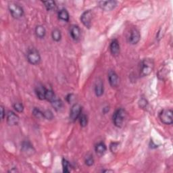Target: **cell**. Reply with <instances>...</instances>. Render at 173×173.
<instances>
[{"mask_svg": "<svg viewBox=\"0 0 173 173\" xmlns=\"http://www.w3.org/2000/svg\"><path fill=\"white\" fill-rule=\"evenodd\" d=\"M154 68V62L152 59H144L141 61L140 65V76L143 77H147L152 72Z\"/></svg>", "mask_w": 173, "mask_h": 173, "instance_id": "obj_1", "label": "cell"}, {"mask_svg": "<svg viewBox=\"0 0 173 173\" xmlns=\"http://www.w3.org/2000/svg\"><path fill=\"white\" fill-rule=\"evenodd\" d=\"M126 112L123 108L118 109L112 116V120L115 126L118 128H120L123 125L124 118H125Z\"/></svg>", "mask_w": 173, "mask_h": 173, "instance_id": "obj_2", "label": "cell"}, {"mask_svg": "<svg viewBox=\"0 0 173 173\" xmlns=\"http://www.w3.org/2000/svg\"><path fill=\"white\" fill-rule=\"evenodd\" d=\"M8 10L14 19H20L24 15V10L22 7H21L19 4H15V3H11L8 5Z\"/></svg>", "mask_w": 173, "mask_h": 173, "instance_id": "obj_3", "label": "cell"}, {"mask_svg": "<svg viewBox=\"0 0 173 173\" xmlns=\"http://www.w3.org/2000/svg\"><path fill=\"white\" fill-rule=\"evenodd\" d=\"M159 118L161 122L166 125H171L173 123L172 110L171 109H164L160 112Z\"/></svg>", "mask_w": 173, "mask_h": 173, "instance_id": "obj_4", "label": "cell"}, {"mask_svg": "<svg viewBox=\"0 0 173 173\" xmlns=\"http://www.w3.org/2000/svg\"><path fill=\"white\" fill-rule=\"evenodd\" d=\"M26 58L28 62L33 65H37L41 61L40 54L35 48L29 50L26 54Z\"/></svg>", "mask_w": 173, "mask_h": 173, "instance_id": "obj_5", "label": "cell"}, {"mask_svg": "<svg viewBox=\"0 0 173 173\" xmlns=\"http://www.w3.org/2000/svg\"><path fill=\"white\" fill-rule=\"evenodd\" d=\"M82 112V107L80 104H75L72 106L71 110L70 111V120L72 122H75L79 118Z\"/></svg>", "mask_w": 173, "mask_h": 173, "instance_id": "obj_6", "label": "cell"}, {"mask_svg": "<svg viewBox=\"0 0 173 173\" xmlns=\"http://www.w3.org/2000/svg\"><path fill=\"white\" fill-rule=\"evenodd\" d=\"M92 12L91 10H86L82 14L81 16V21L83 25L87 29H90L92 26Z\"/></svg>", "mask_w": 173, "mask_h": 173, "instance_id": "obj_7", "label": "cell"}, {"mask_svg": "<svg viewBox=\"0 0 173 173\" xmlns=\"http://www.w3.org/2000/svg\"><path fill=\"white\" fill-rule=\"evenodd\" d=\"M128 39L130 44L136 45L137 43H138L141 39V35L139 30L137 29H133L130 32Z\"/></svg>", "mask_w": 173, "mask_h": 173, "instance_id": "obj_8", "label": "cell"}, {"mask_svg": "<svg viewBox=\"0 0 173 173\" xmlns=\"http://www.w3.org/2000/svg\"><path fill=\"white\" fill-rule=\"evenodd\" d=\"M99 8L105 11H111L116 8L117 2L116 1H100L98 2Z\"/></svg>", "mask_w": 173, "mask_h": 173, "instance_id": "obj_9", "label": "cell"}, {"mask_svg": "<svg viewBox=\"0 0 173 173\" xmlns=\"http://www.w3.org/2000/svg\"><path fill=\"white\" fill-rule=\"evenodd\" d=\"M6 120L10 126L18 125L19 123V117L14 112L9 111L6 115Z\"/></svg>", "mask_w": 173, "mask_h": 173, "instance_id": "obj_10", "label": "cell"}, {"mask_svg": "<svg viewBox=\"0 0 173 173\" xmlns=\"http://www.w3.org/2000/svg\"><path fill=\"white\" fill-rule=\"evenodd\" d=\"M108 81L111 87H116L119 83L118 74L114 71H110L108 72Z\"/></svg>", "mask_w": 173, "mask_h": 173, "instance_id": "obj_11", "label": "cell"}, {"mask_svg": "<svg viewBox=\"0 0 173 173\" xmlns=\"http://www.w3.org/2000/svg\"><path fill=\"white\" fill-rule=\"evenodd\" d=\"M70 33L74 41H77L81 37V29L77 25H72L70 29Z\"/></svg>", "mask_w": 173, "mask_h": 173, "instance_id": "obj_12", "label": "cell"}, {"mask_svg": "<svg viewBox=\"0 0 173 173\" xmlns=\"http://www.w3.org/2000/svg\"><path fill=\"white\" fill-rule=\"evenodd\" d=\"M110 50L112 55L116 56H118L120 53V44L118 43V40L116 39H114L113 41L111 42L110 45Z\"/></svg>", "mask_w": 173, "mask_h": 173, "instance_id": "obj_13", "label": "cell"}, {"mask_svg": "<svg viewBox=\"0 0 173 173\" xmlns=\"http://www.w3.org/2000/svg\"><path fill=\"white\" fill-rule=\"evenodd\" d=\"M104 91V83L102 79H99L96 81L95 85V93L96 96L100 97L103 95Z\"/></svg>", "mask_w": 173, "mask_h": 173, "instance_id": "obj_14", "label": "cell"}, {"mask_svg": "<svg viewBox=\"0 0 173 173\" xmlns=\"http://www.w3.org/2000/svg\"><path fill=\"white\" fill-rule=\"evenodd\" d=\"M47 89L43 85H39L36 87L35 89V93L37 95V98L41 99L43 100L45 99V93H46Z\"/></svg>", "mask_w": 173, "mask_h": 173, "instance_id": "obj_15", "label": "cell"}, {"mask_svg": "<svg viewBox=\"0 0 173 173\" xmlns=\"http://www.w3.org/2000/svg\"><path fill=\"white\" fill-rule=\"evenodd\" d=\"M46 34V30L42 25H38L35 28V35L39 39H43Z\"/></svg>", "mask_w": 173, "mask_h": 173, "instance_id": "obj_16", "label": "cell"}, {"mask_svg": "<svg viewBox=\"0 0 173 173\" xmlns=\"http://www.w3.org/2000/svg\"><path fill=\"white\" fill-rule=\"evenodd\" d=\"M22 152L26 153L27 155H31L33 154L34 150H33V147L29 142H24L22 146Z\"/></svg>", "mask_w": 173, "mask_h": 173, "instance_id": "obj_17", "label": "cell"}, {"mask_svg": "<svg viewBox=\"0 0 173 173\" xmlns=\"http://www.w3.org/2000/svg\"><path fill=\"white\" fill-rule=\"evenodd\" d=\"M106 150H107V147H106V145H105L104 143L103 142L98 143L95 147V152L99 155L104 154L106 151Z\"/></svg>", "mask_w": 173, "mask_h": 173, "instance_id": "obj_18", "label": "cell"}, {"mask_svg": "<svg viewBox=\"0 0 173 173\" xmlns=\"http://www.w3.org/2000/svg\"><path fill=\"white\" fill-rule=\"evenodd\" d=\"M58 16L59 19L61 20L64 21V22H68L70 19V16L68 12V11L65 10V9H62V10H60L58 12Z\"/></svg>", "mask_w": 173, "mask_h": 173, "instance_id": "obj_19", "label": "cell"}, {"mask_svg": "<svg viewBox=\"0 0 173 173\" xmlns=\"http://www.w3.org/2000/svg\"><path fill=\"white\" fill-rule=\"evenodd\" d=\"M51 106H52V107L57 111L60 110L63 106V103L62 102V100L57 98H55L54 100H52V101L51 102Z\"/></svg>", "mask_w": 173, "mask_h": 173, "instance_id": "obj_20", "label": "cell"}, {"mask_svg": "<svg viewBox=\"0 0 173 173\" xmlns=\"http://www.w3.org/2000/svg\"><path fill=\"white\" fill-rule=\"evenodd\" d=\"M51 37H52L54 41H55L56 42H58L61 40L62 34L60 30L57 29L53 30L52 33H51Z\"/></svg>", "mask_w": 173, "mask_h": 173, "instance_id": "obj_21", "label": "cell"}, {"mask_svg": "<svg viewBox=\"0 0 173 173\" xmlns=\"http://www.w3.org/2000/svg\"><path fill=\"white\" fill-rule=\"evenodd\" d=\"M43 4L45 5V8L47 9V10L51 11L53 10L56 8V2L54 1H46V2H43Z\"/></svg>", "mask_w": 173, "mask_h": 173, "instance_id": "obj_22", "label": "cell"}, {"mask_svg": "<svg viewBox=\"0 0 173 173\" xmlns=\"http://www.w3.org/2000/svg\"><path fill=\"white\" fill-rule=\"evenodd\" d=\"M56 98L55 93L51 89H47L46 93H45V99L47 101H50V102Z\"/></svg>", "mask_w": 173, "mask_h": 173, "instance_id": "obj_23", "label": "cell"}, {"mask_svg": "<svg viewBox=\"0 0 173 173\" xmlns=\"http://www.w3.org/2000/svg\"><path fill=\"white\" fill-rule=\"evenodd\" d=\"M62 168H63V172H71V164L68 161L65 159L63 158L62 161Z\"/></svg>", "mask_w": 173, "mask_h": 173, "instance_id": "obj_24", "label": "cell"}, {"mask_svg": "<svg viewBox=\"0 0 173 173\" xmlns=\"http://www.w3.org/2000/svg\"><path fill=\"white\" fill-rule=\"evenodd\" d=\"M33 114L35 118H39V119H41V118H44V114L43 112L39 110V108H35L33 110Z\"/></svg>", "mask_w": 173, "mask_h": 173, "instance_id": "obj_25", "label": "cell"}, {"mask_svg": "<svg viewBox=\"0 0 173 173\" xmlns=\"http://www.w3.org/2000/svg\"><path fill=\"white\" fill-rule=\"evenodd\" d=\"M79 122L82 127H85L88 123V118L85 114H81L79 117Z\"/></svg>", "mask_w": 173, "mask_h": 173, "instance_id": "obj_26", "label": "cell"}, {"mask_svg": "<svg viewBox=\"0 0 173 173\" xmlns=\"http://www.w3.org/2000/svg\"><path fill=\"white\" fill-rule=\"evenodd\" d=\"M13 108L18 112H22L24 110V106L22 103L17 102L13 105Z\"/></svg>", "mask_w": 173, "mask_h": 173, "instance_id": "obj_27", "label": "cell"}, {"mask_svg": "<svg viewBox=\"0 0 173 173\" xmlns=\"http://www.w3.org/2000/svg\"><path fill=\"white\" fill-rule=\"evenodd\" d=\"M85 164L88 166H92L94 164V159L92 155H89V156H87L86 157L85 160Z\"/></svg>", "mask_w": 173, "mask_h": 173, "instance_id": "obj_28", "label": "cell"}, {"mask_svg": "<svg viewBox=\"0 0 173 173\" xmlns=\"http://www.w3.org/2000/svg\"><path fill=\"white\" fill-rule=\"evenodd\" d=\"M118 145H119V143L117 142H112L110 145V150L111 152L115 153L118 150Z\"/></svg>", "mask_w": 173, "mask_h": 173, "instance_id": "obj_29", "label": "cell"}, {"mask_svg": "<svg viewBox=\"0 0 173 173\" xmlns=\"http://www.w3.org/2000/svg\"><path fill=\"white\" fill-rule=\"evenodd\" d=\"M44 118H46L47 120H52L54 118V114L50 110H47L43 112Z\"/></svg>", "mask_w": 173, "mask_h": 173, "instance_id": "obj_30", "label": "cell"}, {"mask_svg": "<svg viewBox=\"0 0 173 173\" xmlns=\"http://www.w3.org/2000/svg\"><path fill=\"white\" fill-rule=\"evenodd\" d=\"M139 106H140V108H145L147 105V100L144 98L141 99L140 101H139Z\"/></svg>", "mask_w": 173, "mask_h": 173, "instance_id": "obj_31", "label": "cell"}, {"mask_svg": "<svg viewBox=\"0 0 173 173\" xmlns=\"http://www.w3.org/2000/svg\"><path fill=\"white\" fill-rule=\"evenodd\" d=\"M74 99V95L73 94H68V95L66 96V101H67V102L68 103H71L72 102V100H73Z\"/></svg>", "mask_w": 173, "mask_h": 173, "instance_id": "obj_32", "label": "cell"}, {"mask_svg": "<svg viewBox=\"0 0 173 173\" xmlns=\"http://www.w3.org/2000/svg\"><path fill=\"white\" fill-rule=\"evenodd\" d=\"M5 115V111H4V108L2 106H1V117H2V120H4Z\"/></svg>", "mask_w": 173, "mask_h": 173, "instance_id": "obj_33", "label": "cell"}, {"mask_svg": "<svg viewBox=\"0 0 173 173\" xmlns=\"http://www.w3.org/2000/svg\"><path fill=\"white\" fill-rule=\"evenodd\" d=\"M150 146L151 149H154V148H156L157 147V145L155 144L153 141H151L150 144Z\"/></svg>", "mask_w": 173, "mask_h": 173, "instance_id": "obj_34", "label": "cell"}, {"mask_svg": "<svg viewBox=\"0 0 173 173\" xmlns=\"http://www.w3.org/2000/svg\"><path fill=\"white\" fill-rule=\"evenodd\" d=\"M108 112H109V108L108 107H106L103 109V112H104V114H106Z\"/></svg>", "mask_w": 173, "mask_h": 173, "instance_id": "obj_35", "label": "cell"}, {"mask_svg": "<svg viewBox=\"0 0 173 173\" xmlns=\"http://www.w3.org/2000/svg\"><path fill=\"white\" fill-rule=\"evenodd\" d=\"M102 172H113L114 171H109V170L108 171V170H107V171H103Z\"/></svg>", "mask_w": 173, "mask_h": 173, "instance_id": "obj_36", "label": "cell"}]
</instances>
